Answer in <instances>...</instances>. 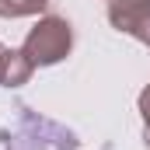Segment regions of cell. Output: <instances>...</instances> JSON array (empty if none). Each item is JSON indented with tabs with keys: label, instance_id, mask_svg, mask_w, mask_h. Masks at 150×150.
<instances>
[{
	"label": "cell",
	"instance_id": "obj_1",
	"mask_svg": "<svg viewBox=\"0 0 150 150\" xmlns=\"http://www.w3.org/2000/svg\"><path fill=\"white\" fill-rule=\"evenodd\" d=\"M21 49H25V56L35 67H52V63H59V59L70 56V49H74V28H70L67 18H42L28 32Z\"/></svg>",
	"mask_w": 150,
	"mask_h": 150
},
{
	"label": "cell",
	"instance_id": "obj_2",
	"mask_svg": "<svg viewBox=\"0 0 150 150\" xmlns=\"http://www.w3.org/2000/svg\"><path fill=\"white\" fill-rule=\"evenodd\" d=\"M4 147L7 150H77V140H74V133H67L56 122L21 115V122L11 129Z\"/></svg>",
	"mask_w": 150,
	"mask_h": 150
},
{
	"label": "cell",
	"instance_id": "obj_3",
	"mask_svg": "<svg viewBox=\"0 0 150 150\" xmlns=\"http://www.w3.org/2000/svg\"><path fill=\"white\" fill-rule=\"evenodd\" d=\"M108 21L122 35L147 42L150 35V0H108Z\"/></svg>",
	"mask_w": 150,
	"mask_h": 150
},
{
	"label": "cell",
	"instance_id": "obj_4",
	"mask_svg": "<svg viewBox=\"0 0 150 150\" xmlns=\"http://www.w3.org/2000/svg\"><path fill=\"white\" fill-rule=\"evenodd\" d=\"M32 70H35V63L25 56V49H4V45H0V84H4V87H21V84H28Z\"/></svg>",
	"mask_w": 150,
	"mask_h": 150
},
{
	"label": "cell",
	"instance_id": "obj_5",
	"mask_svg": "<svg viewBox=\"0 0 150 150\" xmlns=\"http://www.w3.org/2000/svg\"><path fill=\"white\" fill-rule=\"evenodd\" d=\"M45 7H49V0H0V18H28Z\"/></svg>",
	"mask_w": 150,
	"mask_h": 150
},
{
	"label": "cell",
	"instance_id": "obj_6",
	"mask_svg": "<svg viewBox=\"0 0 150 150\" xmlns=\"http://www.w3.org/2000/svg\"><path fill=\"white\" fill-rule=\"evenodd\" d=\"M140 115H143V143L150 150V84L140 91Z\"/></svg>",
	"mask_w": 150,
	"mask_h": 150
},
{
	"label": "cell",
	"instance_id": "obj_7",
	"mask_svg": "<svg viewBox=\"0 0 150 150\" xmlns=\"http://www.w3.org/2000/svg\"><path fill=\"white\" fill-rule=\"evenodd\" d=\"M147 45H150V35H147Z\"/></svg>",
	"mask_w": 150,
	"mask_h": 150
}]
</instances>
